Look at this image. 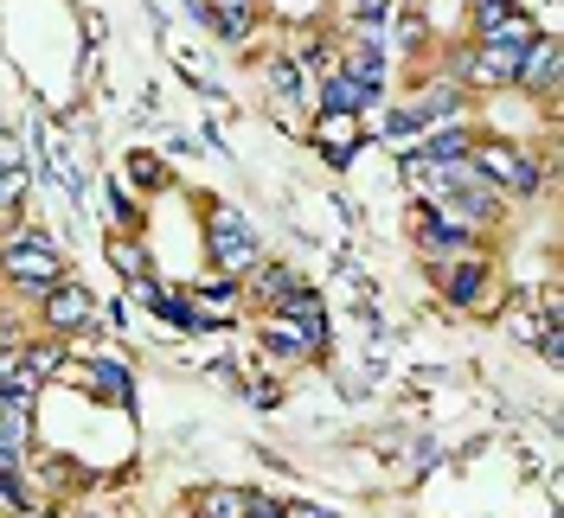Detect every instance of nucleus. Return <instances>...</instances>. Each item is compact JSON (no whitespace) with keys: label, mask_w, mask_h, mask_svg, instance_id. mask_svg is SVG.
<instances>
[{"label":"nucleus","mask_w":564,"mask_h":518,"mask_svg":"<svg viewBox=\"0 0 564 518\" xmlns=\"http://www.w3.org/2000/svg\"><path fill=\"white\" fill-rule=\"evenodd\" d=\"M417 243L430 250V256H443V263H462V256H468V231H462V224H449L436 206L417 211Z\"/></svg>","instance_id":"obj_6"},{"label":"nucleus","mask_w":564,"mask_h":518,"mask_svg":"<svg viewBox=\"0 0 564 518\" xmlns=\"http://www.w3.org/2000/svg\"><path fill=\"white\" fill-rule=\"evenodd\" d=\"M315 147L327 154V167H352V154H359V115H315Z\"/></svg>","instance_id":"obj_7"},{"label":"nucleus","mask_w":564,"mask_h":518,"mask_svg":"<svg viewBox=\"0 0 564 518\" xmlns=\"http://www.w3.org/2000/svg\"><path fill=\"white\" fill-rule=\"evenodd\" d=\"M520 58H527L520 45H481L468 77H475V84H513V77H520Z\"/></svg>","instance_id":"obj_10"},{"label":"nucleus","mask_w":564,"mask_h":518,"mask_svg":"<svg viewBox=\"0 0 564 518\" xmlns=\"http://www.w3.org/2000/svg\"><path fill=\"white\" fill-rule=\"evenodd\" d=\"M45 320H52V333H84V327H104V308H97L90 288L58 282V288L45 295Z\"/></svg>","instance_id":"obj_4"},{"label":"nucleus","mask_w":564,"mask_h":518,"mask_svg":"<svg viewBox=\"0 0 564 518\" xmlns=\"http://www.w3.org/2000/svg\"><path fill=\"white\" fill-rule=\"evenodd\" d=\"M468 161H475V173L488 179L494 192H520V199H527V192H539V179H545V173H539V161H527L513 141H488V147H475Z\"/></svg>","instance_id":"obj_3"},{"label":"nucleus","mask_w":564,"mask_h":518,"mask_svg":"<svg viewBox=\"0 0 564 518\" xmlns=\"http://www.w3.org/2000/svg\"><path fill=\"white\" fill-rule=\"evenodd\" d=\"M513 84H520V90H552V84H558V45H552V38H532Z\"/></svg>","instance_id":"obj_8"},{"label":"nucleus","mask_w":564,"mask_h":518,"mask_svg":"<svg viewBox=\"0 0 564 518\" xmlns=\"http://www.w3.org/2000/svg\"><path fill=\"white\" fill-rule=\"evenodd\" d=\"M475 154V141H468V129H443V135H430V141H417V167H436V161H468Z\"/></svg>","instance_id":"obj_11"},{"label":"nucleus","mask_w":564,"mask_h":518,"mask_svg":"<svg viewBox=\"0 0 564 518\" xmlns=\"http://www.w3.org/2000/svg\"><path fill=\"white\" fill-rule=\"evenodd\" d=\"M26 186H33V173H26V167L0 173V218H13V211L26 206Z\"/></svg>","instance_id":"obj_15"},{"label":"nucleus","mask_w":564,"mask_h":518,"mask_svg":"<svg viewBox=\"0 0 564 518\" xmlns=\"http://www.w3.org/2000/svg\"><path fill=\"white\" fill-rule=\"evenodd\" d=\"M109 263H116L129 282H148V250H141L135 238H116V243H109Z\"/></svg>","instance_id":"obj_14"},{"label":"nucleus","mask_w":564,"mask_h":518,"mask_svg":"<svg viewBox=\"0 0 564 518\" xmlns=\"http://www.w3.org/2000/svg\"><path fill=\"white\" fill-rule=\"evenodd\" d=\"M0 129H7V122H0Z\"/></svg>","instance_id":"obj_24"},{"label":"nucleus","mask_w":564,"mask_h":518,"mask_svg":"<svg viewBox=\"0 0 564 518\" xmlns=\"http://www.w3.org/2000/svg\"><path fill=\"white\" fill-rule=\"evenodd\" d=\"M436 282L456 308H481L488 301V263L481 256H462V263H436Z\"/></svg>","instance_id":"obj_5"},{"label":"nucleus","mask_w":564,"mask_h":518,"mask_svg":"<svg viewBox=\"0 0 564 518\" xmlns=\"http://www.w3.org/2000/svg\"><path fill=\"white\" fill-rule=\"evenodd\" d=\"M507 333H513V340H539L545 327H539V320H532L527 308H513V313H507Z\"/></svg>","instance_id":"obj_20"},{"label":"nucleus","mask_w":564,"mask_h":518,"mask_svg":"<svg viewBox=\"0 0 564 518\" xmlns=\"http://www.w3.org/2000/svg\"><path fill=\"white\" fill-rule=\"evenodd\" d=\"M507 20H513V0H481V7H475V33L481 38H494Z\"/></svg>","instance_id":"obj_18"},{"label":"nucleus","mask_w":564,"mask_h":518,"mask_svg":"<svg viewBox=\"0 0 564 518\" xmlns=\"http://www.w3.org/2000/svg\"><path fill=\"white\" fill-rule=\"evenodd\" d=\"M245 499H250V493L218 486V493H206V499H199V518H245Z\"/></svg>","instance_id":"obj_17"},{"label":"nucleus","mask_w":564,"mask_h":518,"mask_svg":"<svg viewBox=\"0 0 564 518\" xmlns=\"http://www.w3.org/2000/svg\"><path fill=\"white\" fill-rule=\"evenodd\" d=\"M245 518H282V506H276V499H263V493H250V499H245Z\"/></svg>","instance_id":"obj_23"},{"label":"nucleus","mask_w":564,"mask_h":518,"mask_svg":"<svg viewBox=\"0 0 564 518\" xmlns=\"http://www.w3.org/2000/svg\"><path fill=\"white\" fill-rule=\"evenodd\" d=\"M295 288H302V276H289V269H276V263H270V269H257V295H270V308L289 301Z\"/></svg>","instance_id":"obj_16"},{"label":"nucleus","mask_w":564,"mask_h":518,"mask_svg":"<svg viewBox=\"0 0 564 518\" xmlns=\"http://www.w3.org/2000/svg\"><path fill=\"white\" fill-rule=\"evenodd\" d=\"M0 269H7V282L20 288V295H33V301H45L65 276V250H52L45 238H7L0 243Z\"/></svg>","instance_id":"obj_1"},{"label":"nucleus","mask_w":564,"mask_h":518,"mask_svg":"<svg viewBox=\"0 0 564 518\" xmlns=\"http://www.w3.org/2000/svg\"><path fill=\"white\" fill-rule=\"evenodd\" d=\"M263 263V238L250 231V218L245 211H212V269L225 282H238V276H250Z\"/></svg>","instance_id":"obj_2"},{"label":"nucleus","mask_w":564,"mask_h":518,"mask_svg":"<svg viewBox=\"0 0 564 518\" xmlns=\"http://www.w3.org/2000/svg\"><path fill=\"white\" fill-rule=\"evenodd\" d=\"M13 167H26V154H20V141L0 129V173H13Z\"/></svg>","instance_id":"obj_21"},{"label":"nucleus","mask_w":564,"mask_h":518,"mask_svg":"<svg viewBox=\"0 0 564 518\" xmlns=\"http://www.w3.org/2000/svg\"><path fill=\"white\" fill-rule=\"evenodd\" d=\"M276 313H282V320H289V327H302V333L315 340V352H321V345H327V313H321V301H315V295H308V288H295L289 301H276Z\"/></svg>","instance_id":"obj_9"},{"label":"nucleus","mask_w":564,"mask_h":518,"mask_svg":"<svg viewBox=\"0 0 564 518\" xmlns=\"http://www.w3.org/2000/svg\"><path fill=\"white\" fill-rule=\"evenodd\" d=\"M84 384H90L104 404H129V365H122V359H97V365L84 372Z\"/></svg>","instance_id":"obj_12"},{"label":"nucleus","mask_w":564,"mask_h":518,"mask_svg":"<svg viewBox=\"0 0 564 518\" xmlns=\"http://www.w3.org/2000/svg\"><path fill=\"white\" fill-rule=\"evenodd\" d=\"M411 129H417V135L430 129V115H423V109H391V115H386V135L391 141H404Z\"/></svg>","instance_id":"obj_19"},{"label":"nucleus","mask_w":564,"mask_h":518,"mask_svg":"<svg viewBox=\"0 0 564 518\" xmlns=\"http://www.w3.org/2000/svg\"><path fill=\"white\" fill-rule=\"evenodd\" d=\"M129 167H135V179H141V186H154V179H167V173H161V161H154V154H135Z\"/></svg>","instance_id":"obj_22"},{"label":"nucleus","mask_w":564,"mask_h":518,"mask_svg":"<svg viewBox=\"0 0 564 518\" xmlns=\"http://www.w3.org/2000/svg\"><path fill=\"white\" fill-rule=\"evenodd\" d=\"M263 345H270V352H289V359H315V340H308L302 327H289L282 313L263 320Z\"/></svg>","instance_id":"obj_13"}]
</instances>
